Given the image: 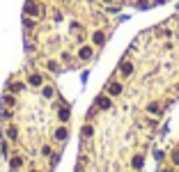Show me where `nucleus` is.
<instances>
[{
    "label": "nucleus",
    "instance_id": "nucleus-1",
    "mask_svg": "<svg viewBox=\"0 0 179 172\" xmlns=\"http://www.w3.org/2000/svg\"><path fill=\"white\" fill-rule=\"evenodd\" d=\"M25 14H30V16L35 14V16H37L39 14V7L35 5V2H28V5H25Z\"/></svg>",
    "mask_w": 179,
    "mask_h": 172
},
{
    "label": "nucleus",
    "instance_id": "nucleus-2",
    "mask_svg": "<svg viewBox=\"0 0 179 172\" xmlns=\"http://www.w3.org/2000/svg\"><path fill=\"white\" fill-rule=\"evenodd\" d=\"M78 55L83 57V60H87V57H92V48H90V46H83V48H80V53H78Z\"/></svg>",
    "mask_w": 179,
    "mask_h": 172
},
{
    "label": "nucleus",
    "instance_id": "nucleus-3",
    "mask_svg": "<svg viewBox=\"0 0 179 172\" xmlns=\"http://www.w3.org/2000/svg\"><path fill=\"white\" fill-rule=\"evenodd\" d=\"M131 71H133V64L131 62H124V64H122V73H124V76H131Z\"/></svg>",
    "mask_w": 179,
    "mask_h": 172
},
{
    "label": "nucleus",
    "instance_id": "nucleus-4",
    "mask_svg": "<svg viewBox=\"0 0 179 172\" xmlns=\"http://www.w3.org/2000/svg\"><path fill=\"white\" fill-rule=\"evenodd\" d=\"M96 106H99V108H110V99L101 96V99H96Z\"/></svg>",
    "mask_w": 179,
    "mask_h": 172
},
{
    "label": "nucleus",
    "instance_id": "nucleus-5",
    "mask_svg": "<svg viewBox=\"0 0 179 172\" xmlns=\"http://www.w3.org/2000/svg\"><path fill=\"white\" fill-rule=\"evenodd\" d=\"M120 92H122V85H120V83H113V85H110V94H115V96H117Z\"/></svg>",
    "mask_w": 179,
    "mask_h": 172
},
{
    "label": "nucleus",
    "instance_id": "nucleus-6",
    "mask_svg": "<svg viewBox=\"0 0 179 172\" xmlns=\"http://www.w3.org/2000/svg\"><path fill=\"white\" fill-rule=\"evenodd\" d=\"M30 85H42V76L32 73V76H30Z\"/></svg>",
    "mask_w": 179,
    "mask_h": 172
},
{
    "label": "nucleus",
    "instance_id": "nucleus-7",
    "mask_svg": "<svg viewBox=\"0 0 179 172\" xmlns=\"http://www.w3.org/2000/svg\"><path fill=\"white\" fill-rule=\"evenodd\" d=\"M23 165V158L21 156H14V158H12V167H21Z\"/></svg>",
    "mask_w": 179,
    "mask_h": 172
},
{
    "label": "nucleus",
    "instance_id": "nucleus-8",
    "mask_svg": "<svg viewBox=\"0 0 179 172\" xmlns=\"http://www.w3.org/2000/svg\"><path fill=\"white\" fill-rule=\"evenodd\" d=\"M55 138H58V140H64V138H67V131H64V129H58V131H55Z\"/></svg>",
    "mask_w": 179,
    "mask_h": 172
},
{
    "label": "nucleus",
    "instance_id": "nucleus-9",
    "mask_svg": "<svg viewBox=\"0 0 179 172\" xmlns=\"http://www.w3.org/2000/svg\"><path fill=\"white\" fill-rule=\"evenodd\" d=\"M133 167H136V170H140V167H142V156H136V158H133Z\"/></svg>",
    "mask_w": 179,
    "mask_h": 172
},
{
    "label": "nucleus",
    "instance_id": "nucleus-10",
    "mask_svg": "<svg viewBox=\"0 0 179 172\" xmlns=\"http://www.w3.org/2000/svg\"><path fill=\"white\" fill-rule=\"evenodd\" d=\"M94 44H103V32H96L94 35Z\"/></svg>",
    "mask_w": 179,
    "mask_h": 172
},
{
    "label": "nucleus",
    "instance_id": "nucleus-11",
    "mask_svg": "<svg viewBox=\"0 0 179 172\" xmlns=\"http://www.w3.org/2000/svg\"><path fill=\"white\" fill-rule=\"evenodd\" d=\"M172 163H174V165H179V149L172 151Z\"/></svg>",
    "mask_w": 179,
    "mask_h": 172
},
{
    "label": "nucleus",
    "instance_id": "nucleus-12",
    "mask_svg": "<svg viewBox=\"0 0 179 172\" xmlns=\"http://www.w3.org/2000/svg\"><path fill=\"white\" fill-rule=\"evenodd\" d=\"M44 96H53V87H44Z\"/></svg>",
    "mask_w": 179,
    "mask_h": 172
},
{
    "label": "nucleus",
    "instance_id": "nucleus-13",
    "mask_svg": "<svg viewBox=\"0 0 179 172\" xmlns=\"http://www.w3.org/2000/svg\"><path fill=\"white\" fill-rule=\"evenodd\" d=\"M147 110H149V113H154V115H156V113H158V106H156V103H152V106H149Z\"/></svg>",
    "mask_w": 179,
    "mask_h": 172
},
{
    "label": "nucleus",
    "instance_id": "nucleus-14",
    "mask_svg": "<svg viewBox=\"0 0 179 172\" xmlns=\"http://www.w3.org/2000/svg\"><path fill=\"white\" fill-rule=\"evenodd\" d=\"M60 120H69V110H62V113H60Z\"/></svg>",
    "mask_w": 179,
    "mask_h": 172
},
{
    "label": "nucleus",
    "instance_id": "nucleus-15",
    "mask_svg": "<svg viewBox=\"0 0 179 172\" xmlns=\"http://www.w3.org/2000/svg\"><path fill=\"white\" fill-rule=\"evenodd\" d=\"M154 2H165V0H154Z\"/></svg>",
    "mask_w": 179,
    "mask_h": 172
},
{
    "label": "nucleus",
    "instance_id": "nucleus-16",
    "mask_svg": "<svg viewBox=\"0 0 179 172\" xmlns=\"http://www.w3.org/2000/svg\"><path fill=\"white\" fill-rule=\"evenodd\" d=\"M103 2H110V0H103Z\"/></svg>",
    "mask_w": 179,
    "mask_h": 172
}]
</instances>
